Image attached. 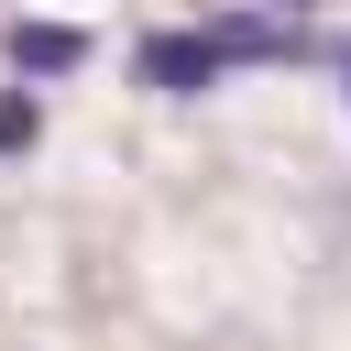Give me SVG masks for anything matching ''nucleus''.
Listing matches in <instances>:
<instances>
[{"label":"nucleus","mask_w":351,"mask_h":351,"mask_svg":"<svg viewBox=\"0 0 351 351\" xmlns=\"http://www.w3.org/2000/svg\"><path fill=\"white\" fill-rule=\"evenodd\" d=\"M132 77H143L154 99H208V88L230 77V55L208 44V22H176V33H143V44H132Z\"/></svg>","instance_id":"f257e3e1"},{"label":"nucleus","mask_w":351,"mask_h":351,"mask_svg":"<svg viewBox=\"0 0 351 351\" xmlns=\"http://www.w3.org/2000/svg\"><path fill=\"white\" fill-rule=\"evenodd\" d=\"M208 44L230 55V66H296L307 55V22H285V11H208Z\"/></svg>","instance_id":"f03ea898"},{"label":"nucleus","mask_w":351,"mask_h":351,"mask_svg":"<svg viewBox=\"0 0 351 351\" xmlns=\"http://www.w3.org/2000/svg\"><path fill=\"white\" fill-rule=\"evenodd\" d=\"M88 66V33L77 22H11V77L33 88V77H77Z\"/></svg>","instance_id":"7ed1b4c3"},{"label":"nucleus","mask_w":351,"mask_h":351,"mask_svg":"<svg viewBox=\"0 0 351 351\" xmlns=\"http://www.w3.org/2000/svg\"><path fill=\"white\" fill-rule=\"evenodd\" d=\"M33 143H44V99L11 88V99H0V154H33Z\"/></svg>","instance_id":"20e7f679"},{"label":"nucleus","mask_w":351,"mask_h":351,"mask_svg":"<svg viewBox=\"0 0 351 351\" xmlns=\"http://www.w3.org/2000/svg\"><path fill=\"white\" fill-rule=\"evenodd\" d=\"M263 11H285V22H307V11H318V0H263Z\"/></svg>","instance_id":"39448f33"}]
</instances>
